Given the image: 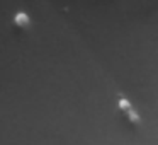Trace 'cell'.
Listing matches in <instances>:
<instances>
[{
    "label": "cell",
    "mask_w": 158,
    "mask_h": 145,
    "mask_svg": "<svg viewBox=\"0 0 158 145\" xmlns=\"http://www.w3.org/2000/svg\"><path fill=\"white\" fill-rule=\"evenodd\" d=\"M14 24L21 29H27V28H31V17H29L26 12L19 11L17 14L14 15Z\"/></svg>",
    "instance_id": "7a4b0ae2"
},
{
    "label": "cell",
    "mask_w": 158,
    "mask_h": 145,
    "mask_svg": "<svg viewBox=\"0 0 158 145\" xmlns=\"http://www.w3.org/2000/svg\"><path fill=\"white\" fill-rule=\"evenodd\" d=\"M117 106H119L121 113L126 116V120L129 121L133 126H139L141 125V118L138 114V111L133 108V104L127 101V97H124L123 94H119V99H117Z\"/></svg>",
    "instance_id": "6da1fadb"
}]
</instances>
